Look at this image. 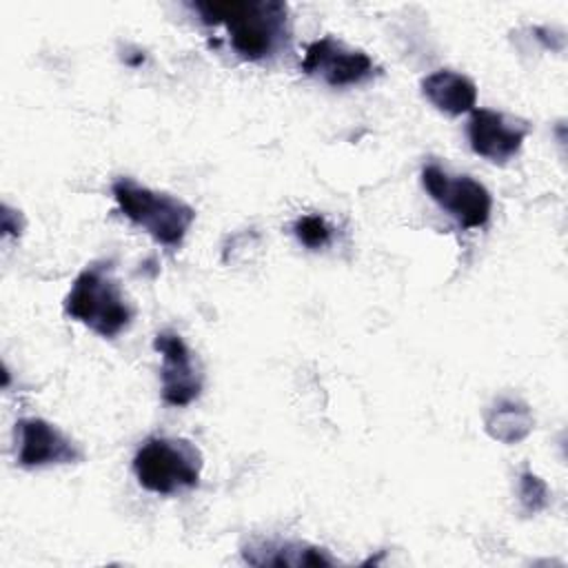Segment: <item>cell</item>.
<instances>
[{
    "label": "cell",
    "mask_w": 568,
    "mask_h": 568,
    "mask_svg": "<svg viewBox=\"0 0 568 568\" xmlns=\"http://www.w3.org/2000/svg\"><path fill=\"white\" fill-rule=\"evenodd\" d=\"M204 24H222L229 33L231 49L248 60L260 62L286 49L291 38L288 7L280 0H209L189 4Z\"/></svg>",
    "instance_id": "1"
},
{
    "label": "cell",
    "mask_w": 568,
    "mask_h": 568,
    "mask_svg": "<svg viewBox=\"0 0 568 568\" xmlns=\"http://www.w3.org/2000/svg\"><path fill=\"white\" fill-rule=\"evenodd\" d=\"M64 313L100 337H115L131 324L133 308L115 280L111 260L91 262L78 273L64 297Z\"/></svg>",
    "instance_id": "2"
},
{
    "label": "cell",
    "mask_w": 568,
    "mask_h": 568,
    "mask_svg": "<svg viewBox=\"0 0 568 568\" xmlns=\"http://www.w3.org/2000/svg\"><path fill=\"white\" fill-rule=\"evenodd\" d=\"M111 193L120 213L129 222L144 229L155 242L171 248L184 242L195 220V209L184 200L142 186L131 178L115 180L111 184Z\"/></svg>",
    "instance_id": "3"
},
{
    "label": "cell",
    "mask_w": 568,
    "mask_h": 568,
    "mask_svg": "<svg viewBox=\"0 0 568 568\" xmlns=\"http://www.w3.org/2000/svg\"><path fill=\"white\" fill-rule=\"evenodd\" d=\"M133 473L138 484L155 495H175L195 488L202 473L200 450L180 437L155 435L133 455Z\"/></svg>",
    "instance_id": "4"
},
{
    "label": "cell",
    "mask_w": 568,
    "mask_h": 568,
    "mask_svg": "<svg viewBox=\"0 0 568 568\" xmlns=\"http://www.w3.org/2000/svg\"><path fill=\"white\" fill-rule=\"evenodd\" d=\"M422 184L464 229H479L488 222L493 197L488 189L470 175H448L439 164L430 162L422 169Z\"/></svg>",
    "instance_id": "5"
},
{
    "label": "cell",
    "mask_w": 568,
    "mask_h": 568,
    "mask_svg": "<svg viewBox=\"0 0 568 568\" xmlns=\"http://www.w3.org/2000/svg\"><path fill=\"white\" fill-rule=\"evenodd\" d=\"M302 71L320 75L326 84L339 89L368 80L375 73V64L362 49H351L342 40L324 36L306 47Z\"/></svg>",
    "instance_id": "6"
},
{
    "label": "cell",
    "mask_w": 568,
    "mask_h": 568,
    "mask_svg": "<svg viewBox=\"0 0 568 568\" xmlns=\"http://www.w3.org/2000/svg\"><path fill=\"white\" fill-rule=\"evenodd\" d=\"M153 348L162 355V399L169 406H189L202 393V368L175 331H160Z\"/></svg>",
    "instance_id": "7"
},
{
    "label": "cell",
    "mask_w": 568,
    "mask_h": 568,
    "mask_svg": "<svg viewBox=\"0 0 568 568\" xmlns=\"http://www.w3.org/2000/svg\"><path fill=\"white\" fill-rule=\"evenodd\" d=\"M18 466L44 468L53 464H75L82 459L80 446L55 424L42 417H24L16 424Z\"/></svg>",
    "instance_id": "8"
},
{
    "label": "cell",
    "mask_w": 568,
    "mask_h": 568,
    "mask_svg": "<svg viewBox=\"0 0 568 568\" xmlns=\"http://www.w3.org/2000/svg\"><path fill=\"white\" fill-rule=\"evenodd\" d=\"M528 131V122L490 109H473L466 129L470 149L495 164H506L513 160L519 153Z\"/></svg>",
    "instance_id": "9"
},
{
    "label": "cell",
    "mask_w": 568,
    "mask_h": 568,
    "mask_svg": "<svg viewBox=\"0 0 568 568\" xmlns=\"http://www.w3.org/2000/svg\"><path fill=\"white\" fill-rule=\"evenodd\" d=\"M424 98L442 113L462 115L475 109L477 87L475 82L457 71L439 69L422 80Z\"/></svg>",
    "instance_id": "10"
},
{
    "label": "cell",
    "mask_w": 568,
    "mask_h": 568,
    "mask_svg": "<svg viewBox=\"0 0 568 568\" xmlns=\"http://www.w3.org/2000/svg\"><path fill=\"white\" fill-rule=\"evenodd\" d=\"M251 566H333L335 559L317 546L302 541H251L242 550Z\"/></svg>",
    "instance_id": "11"
},
{
    "label": "cell",
    "mask_w": 568,
    "mask_h": 568,
    "mask_svg": "<svg viewBox=\"0 0 568 568\" xmlns=\"http://www.w3.org/2000/svg\"><path fill=\"white\" fill-rule=\"evenodd\" d=\"M532 424L530 408L519 399L501 397L486 410L488 435L504 444L521 442L532 430Z\"/></svg>",
    "instance_id": "12"
},
{
    "label": "cell",
    "mask_w": 568,
    "mask_h": 568,
    "mask_svg": "<svg viewBox=\"0 0 568 568\" xmlns=\"http://www.w3.org/2000/svg\"><path fill=\"white\" fill-rule=\"evenodd\" d=\"M293 233L306 248H322L331 242V235H333L328 222L315 213L297 217L293 224Z\"/></svg>",
    "instance_id": "13"
},
{
    "label": "cell",
    "mask_w": 568,
    "mask_h": 568,
    "mask_svg": "<svg viewBox=\"0 0 568 568\" xmlns=\"http://www.w3.org/2000/svg\"><path fill=\"white\" fill-rule=\"evenodd\" d=\"M519 501L526 513H537L548 504V486L535 473L524 470L519 477Z\"/></svg>",
    "instance_id": "14"
}]
</instances>
